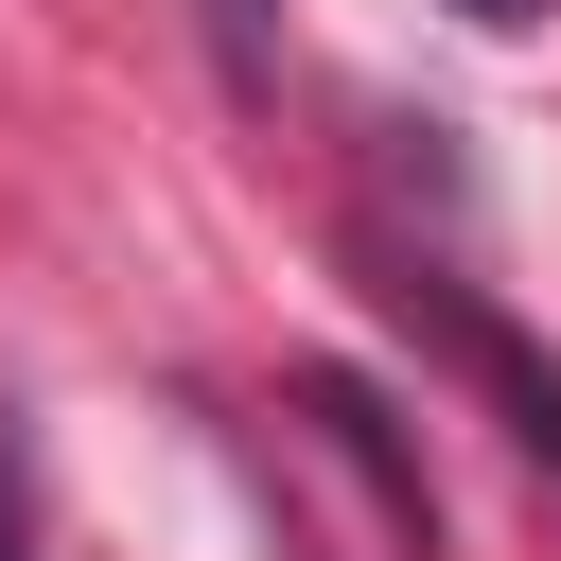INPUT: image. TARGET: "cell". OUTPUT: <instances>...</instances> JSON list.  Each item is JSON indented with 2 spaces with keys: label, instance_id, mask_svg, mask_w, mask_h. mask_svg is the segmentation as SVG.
I'll use <instances>...</instances> for the list:
<instances>
[{
  "label": "cell",
  "instance_id": "3957f363",
  "mask_svg": "<svg viewBox=\"0 0 561 561\" xmlns=\"http://www.w3.org/2000/svg\"><path fill=\"white\" fill-rule=\"evenodd\" d=\"M456 18H473V35H526V18H561V0H456Z\"/></svg>",
  "mask_w": 561,
  "mask_h": 561
},
{
  "label": "cell",
  "instance_id": "6da1fadb",
  "mask_svg": "<svg viewBox=\"0 0 561 561\" xmlns=\"http://www.w3.org/2000/svg\"><path fill=\"white\" fill-rule=\"evenodd\" d=\"M0 561H35V438H18V403H0Z\"/></svg>",
  "mask_w": 561,
  "mask_h": 561
},
{
  "label": "cell",
  "instance_id": "7a4b0ae2",
  "mask_svg": "<svg viewBox=\"0 0 561 561\" xmlns=\"http://www.w3.org/2000/svg\"><path fill=\"white\" fill-rule=\"evenodd\" d=\"M210 35H228V70H263V0H210Z\"/></svg>",
  "mask_w": 561,
  "mask_h": 561
}]
</instances>
